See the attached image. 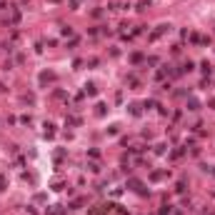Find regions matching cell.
I'll return each instance as SVG.
<instances>
[{"instance_id":"obj_1","label":"cell","mask_w":215,"mask_h":215,"mask_svg":"<svg viewBox=\"0 0 215 215\" xmlns=\"http://www.w3.org/2000/svg\"><path fill=\"white\" fill-rule=\"evenodd\" d=\"M3 185H5V178H3V175H0V190H3Z\"/></svg>"}]
</instances>
